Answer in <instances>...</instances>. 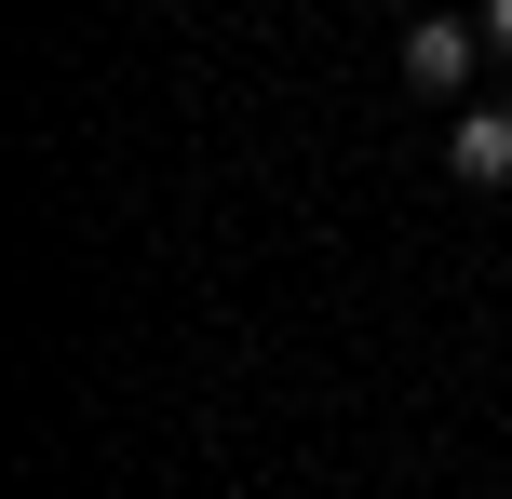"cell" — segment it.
I'll return each mask as SVG.
<instances>
[{
    "mask_svg": "<svg viewBox=\"0 0 512 499\" xmlns=\"http://www.w3.org/2000/svg\"><path fill=\"white\" fill-rule=\"evenodd\" d=\"M405 81H418V95H459V81H472V27H405Z\"/></svg>",
    "mask_w": 512,
    "mask_h": 499,
    "instance_id": "1",
    "label": "cell"
},
{
    "mask_svg": "<svg viewBox=\"0 0 512 499\" xmlns=\"http://www.w3.org/2000/svg\"><path fill=\"white\" fill-rule=\"evenodd\" d=\"M445 162H459L472 189H499V176H512V108H459V135H445Z\"/></svg>",
    "mask_w": 512,
    "mask_h": 499,
    "instance_id": "2",
    "label": "cell"
},
{
    "mask_svg": "<svg viewBox=\"0 0 512 499\" xmlns=\"http://www.w3.org/2000/svg\"><path fill=\"white\" fill-rule=\"evenodd\" d=\"M486 41H499V54H512V0H486Z\"/></svg>",
    "mask_w": 512,
    "mask_h": 499,
    "instance_id": "3",
    "label": "cell"
}]
</instances>
